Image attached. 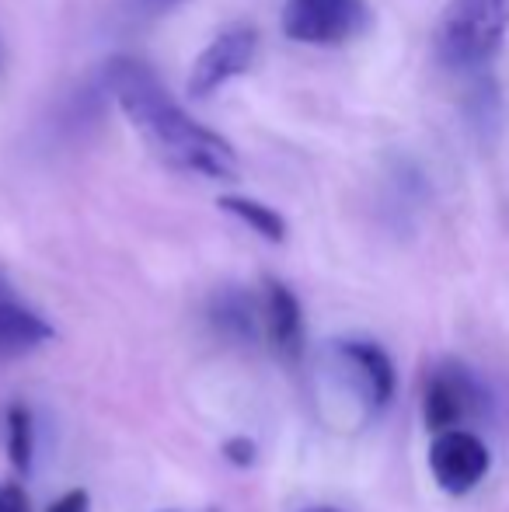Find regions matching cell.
Here are the masks:
<instances>
[{"label": "cell", "instance_id": "6da1fadb", "mask_svg": "<svg viewBox=\"0 0 509 512\" xmlns=\"http://www.w3.org/2000/svg\"><path fill=\"white\" fill-rule=\"evenodd\" d=\"M102 81L126 122L143 136V143L154 150L164 168L210 178V182H234L241 175L238 150L220 133L192 119L143 60L112 56L105 63Z\"/></svg>", "mask_w": 509, "mask_h": 512}, {"label": "cell", "instance_id": "7a4b0ae2", "mask_svg": "<svg viewBox=\"0 0 509 512\" xmlns=\"http://www.w3.org/2000/svg\"><path fill=\"white\" fill-rule=\"evenodd\" d=\"M509 35V0H447L433 32V53L450 74H482Z\"/></svg>", "mask_w": 509, "mask_h": 512}, {"label": "cell", "instance_id": "3957f363", "mask_svg": "<svg viewBox=\"0 0 509 512\" xmlns=\"http://www.w3.org/2000/svg\"><path fill=\"white\" fill-rule=\"evenodd\" d=\"M335 373L342 377L346 391L356 398L363 415L377 418L391 408L394 394H398V370L387 349L374 338H335L328 345Z\"/></svg>", "mask_w": 509, "mask_h": 512}, {"label": "cell", "instance_id": "277c9868", "mask_svg": "<svg viewBox=\"0 0 509 512\" xmlns=\"http://www.w3.org/2000/svg\"><path fill=\"white\" fill-rule=\"evenodd\" d=\"M489 411V391L457 359H443L429 370L422 387V422L433 436L478 422Z\"/></svg>", "mask_w": 509, "mask_h": 512}, {"label": "cell", "instance_id": "5b68a950", "mask_svg": "<svg viewBox=\"0 0 509 512\" xmlns=\"http://www.w3.org/2000/svg\"><path fill=\"white\" fill-rule=\"evenodd\" d=\"M367 0H286L283 35L300 46H342L370 28Z\"/></svg>", "mask_w": 509, "mask_h": 512}, {"label": "cell", "instance_id": "8992f818", "mask_svg": "<svg viewBox=\"0 0 509 512\" xmlns=\"http://www.w3.org/2000/svg\"><path fill=\"white\" fill-rule=\"evenodd\" d=\"M492 453L485 439L471 429H450L429 443V474L447 495H468L489 478Z\"/></svg>", "mask_w": 509, "mask_h": 512}, {"label": "cell", "instance_id": "52a82bcc", "mask_svg": "<svg viewBox=\"0 0 509 512\" xmlns=\"http://www.w3.org/2000/svg\"><path fill=\"white\" fill-rule=\"evenodd\" d=\"M258 53V32L248 25H234L227 32H220L210 46L199 53V60L189 70V98L192 102H206L220 88L241 77L252 67Z\"/></svg>", "mask_w": 509, "mask_h": 512}, {"label": "cell", "instance_id": "ba28073f", "mask_svg": "<svg viewBox=\"0 0 509 512\" xmlns=\"http://www.w3.org/2000/svg\"><path fill=\"white\" fill-rule=\"evenodd\" d=\"M206 328L213 331V338H220L224 345H238V349H252L265 338L262 331V293H252L245 286H220L206 300Z\"/></svg>", "mask_w": 509, "mask_h": 512}, {"label": "cell", "instance_id": "9c48e42d", "mask_svg": "<svg viewBox=\"0 0 509 512\" xmlns=\"http://www.w3.org/2000/svg\"><path fill=\"white\" fill-rule=\"evenodd\" d=\"M262 331L272 356L286 370H297L304 359V307L297 293L279 279L262 283Z\"/></svg>", "mask_w": 509, "mask_h": 512}, {"label": "cell", "instance_id": "30bf717a", "mask_svg": "<svg viewBox=\"0 0 509 512\" xmlns=\"http://www.w3.org/2000/svg\"><path fill=\"white\" fill-rule=\"evenodd\" d=\"M56 338V328L39 310L18 304L11 293L0 290V363L39 352Z\"/></svg>", "mask_w": 509, "mask_h": 512}, {"label": "cell", "instance_id": "8fae6325", "mask_svg": "<svg viewBox=\"0 0 509 512\" xmlns=\"http://www.w3.org/2000/svg\"><path fill=\"white\" fill-rule=\"evenodd\" d=\"M464 112H468V122L475 126L478 136H496L499 126H503V91H499L492 70H482V74H471V88L468 98H464Z\"/></svg>", "mask_w": 509, "mask_h": 512}, {"label": "cell", "instance_id": "7c38bea8", "mask_svg": "<svg viewBox=\"0 0 509 512\" xmlns=\"http://www.w3.org/2000/svg\"><path fill=\"white\" fill-rule=\"evenodd\" d=\"M217 206L224 209L227 216H234L238 223H245L252 234H258L269 244H283L290 237V227H286L283 213H276L272 206L258 203L252 196H220Z\"/></svg>", "mask_w": 509, "mask_h": 512}, {"label": "cell", "instance_id": "4fadbf2b", "mask_svg": "<svg viewBox=\"0 0 509 512\" xmlns=\"http://www.w3.org/2000/svg\"><path fill=\"white\" fill-rule=\"evenodd\" d=\"M4 436L11 467L18 474H28L35 464V415L25 401H11L4 408Z\"/></svg>", "mask_w": 509, "mask_h": 512}, {"label": "cell", "instance_id": "5bb4252c", "mask_svg": "<svg viewBox=\"0 0 509 512\" xmlns=\"http://www.w3.org/2000/svg\"><path fill=\"white\" fill-rule=\"evenodd\" d=\"M220 453H224V460L231 467H255V460H258V446H255V439H248V436H231V439H224V446H220Z\"/></svg>", "mask_w": 509, "mask_h": 512}, {"label": "cell", "instance_id": "9a60e30c", "mask_svg": "<svg viewBox=\"0 0 509 512\" xmlns=\"http://www.w3.org/2000/svg\"><path fill=\"white\" fill-rule=\"evenodd\" d=\"M182 4H189V0H126V11H129V18L157 21V18H164V14L178 11Z\"/></svg>", "mask_w": 509, "mask_h": 512}, {"label": "cell", "instance_id": "2e32d148", "mask_svg": "<svg viewBox=\"0 0 509 512\" xmlns=\"http://www.w3.org/2000/svg\"><path fill=\"white\" fill-rule=\"evenodd\" d=\"M0 512H32L28 492L18 481H0Z\"/></svg>", "mask_w": 509, "mask_h": 512}, {"label": "cell", "instance_id": "e0dca14e", "mask_svg": "<svg viewBox=\"0 0 509 512\" xmlns=\"http://www.w3.org/2000/svg\"><path fill=\"white\" fill-rule=\"evenodd\" d=\"M46 512H91V495L88 488H70L56 502H49Z\"/></svg>", "mask_w": 509, "mask_h": 512}, {"label": "cell", "instance_id": "ac0fdd59", "mask_svg": "<svg viewBox=\"0 0 509 512\" xmlns=\"http://www.w3.org/2000/svg\"><path fill=\"white\" fill-rule=\"evenodd\" d=\"M304 512H342V509H335V506H314V509H304Z\"/></svg>", "mask_w": 509, "mask_h": 512}]
</instances>
